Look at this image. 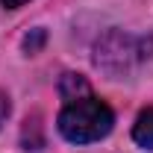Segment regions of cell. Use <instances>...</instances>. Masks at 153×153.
Wrapping results in <instances>:
<instances>
[{"instance_id":"obj_4","label":"cell","mask_w":153,"mask_h":153,"mask_svg":"<svg viewBox=\"0 0 153 153\" xmlns=\"http://www.w3.org/2000/svg\"><path fill=\"white\" fill-rule=\"evenodd\" d=\"M59 94H62V100H79V97L91 94V88H88V82L82 79L79 74H65L62 76V82H59Z\"/></svg>"},{"instance_id":"obj_5","label":"cell","mask_w":153,"mask_h":153,"mask_svg":"<svg viewBox=\"0 0 153 153\" xmlns=\"http://www.w3.org/2000/svg\"><path fill=\"white\" fill-rule=\"evenodd\" d=\"M21 138H24V147L27 150H41V144H44V138H41V124H38V118H27V124H24V133H21Z\"/></svg>"},{"instance_id":"obj_3","label":"cell","mask_w":153,"mask_h":153,"mask_svg":"<svg viewBox=\"0 0 153 153\" xmlns=\"http://www.w3.org/2000/svg\"><path fill=\"white\" fill-rule=\"evenodd\" d=\"M133 138L144 147V150H153V106L138 112L135 127H133Z\"/></svg>"},{"instance_id":"obj_8","label":"cell","mask_w":153,"mask_h":153,"mask_svg":"<svg viewBox=\"0 0 153 153\" xmlns=\"http://www.w3.org/2000/svg\"><path fill=\"white\" fill-rule=\"evenodd\" d=\"M0 3H3V6H9V9H15V6H24L27 0H0Z\"/></svg>"},{"instance_id":"obj_7","label":"cell","mask_w":153,"mask_h":153,"mask_svg":"<svg viewBox=\"0 0 153 153\" xmlns=\"http://www.w3.org/2000/svg\"><path fill=\"white\" fill-rule=\"evenodd\" d=\"M6 115H9V97L0 91V124L6 121Z\"/></svg>"},{"instance_id":"obj_6","label":"cell","mask_w":153,"mask_h":153,"mask_svg":"<svg viewBox=\"0 0 153 153\" xmlns=\"http://www.w3.org/2000/svg\"><path fill=\"white\" fill-rule=\"evenodd\" d=\"M41 44H44V30H33V36L24 38V50L27 53H36Z\"/></svg>"},{"instance_id":"obj_1","label":"cell","mask_w":153,"mask_h":153,"mask_svg":"<svg viewBox=\"0 0 153 153\" xmlns=\"http://www.w3.org/2000/svg\"><path fill=\"white\" fill-rule=\"evenodd\" d=\"M112 124H115L112 109L100 97H91V94L71 100L59 115V133L74 144H88V141L109 135Z\"/></svg>"},{"instance_id":"obj_2","label":"cell","mask_w":153,"mask_h":153,"mask_svg":"<svg viewBox=\"0 0 153 153\" xmlns=\"http://www.w3.org/2000/svg\"><path fill=\"white\" fill-rule=\"evenodd\" d=\"M144 53H147V47L141 38H133L127 33H112L97 44V65L106 68L109 74H124L135 62H141Z\"/></svg>"}]
</instances>
